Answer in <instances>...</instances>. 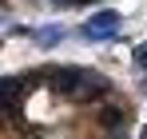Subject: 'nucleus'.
<instances>
[{
  "instance_id": "nucleus-2",
  "label": "nucleus",
  "mask_w": 147,
  "mask_h": 139,
  "mask_svg": "<svg viewBox=\"0 0 147 139\" xmlns=\"http://www.w3.org/2000/svg\"><path fill=\"white\" fill-rule=\"evenodd\" d=\"M84 76H88V68H76V64H68V68H48V88L56 95H80V88H84Z\"/></svg>"
},
{
  "instance_id": "nucleus-7",
  "label": "nucleus",
  "mask_w": 147,
  "mask_h": 139,
  "mask_svg": "<svg viewBox=\"0 0 147 139\" xmlns=\"http://www.w3.org/2000/svg\"><path fill=\"white\" fill-rule=\"evenodd\" d=\"M139 139H147V127H143V131H139Z\"/></svg>"
},
{
  "instance_id": "nucleus-6",
  "label": "nucleus",
  "mask_w": 147,
  "mask_h": 139,
  "mask_svg": "<svg viewBox=\"0 0 147 139\" xmlns=\"http://www.w3.org/2000/svg\"><path fill=\"white\" fill-rule=\"evenodd\" d=\"M56 8H76V4H88V0H52Z\"/></svg>"
},
{
  "instance_id": "nucleus-4",
  "label": "nucleus",
  "mask_w": 147,
  "mask_h": 139,
  "mask_svg": "<svg viewBox=\"0 0 147 139\" xmlns=\"http://www.w3.org/2000/svg\"><path fill=\"white\" fill-rule=\"evenodd\" d=\"M32 40H36L40 48H56L60 40H64V28H56V24H52V28H36V32H32Z\"/></svg>"
},
{
  "instance_id": "nucleus-5",
  "label": "nucleus",
  "mask_w": 147,
  "mask_h": 139,
  "mask_svg": "<svg viewBox=\"0 0 147 139\" xmlns=\"http://www.w3.org/2000/svg\"><path fill=\"white\" fill-rule=\"evenodd\" d=\"M131 60H135V68H143V72H147V44L135 48V52H131Z\"/></svg>"
},
{
  "instance_id": "nucleus-1",
  "label": "nucleus",
  "mask_w": 147,
  "mask_h": 139,
  "mask_svg": "<svg viewBox=\"0 0 147 139\" xmlns=\"http://www.w3.org/2000/svg\"><path fill=\"white\" fill-rule=\"evenodd\" d=\"M119 24H123V16L115 12V8H99L96 16H88V20L76 28V36L88 40V44H107V40L119 36Z\"/></svg>"
},
{
  "instance_id": "nucleus-3",
  "label": "nucleus",
  "mask_w": 147,
  "mask_h": 139,
  "mask_svg": "<svg viewBox=\"0 0 147 139\" xmlns=\"http://www.w3.org/2000/svg\"><path fill=\"white\" fill-rule=\"evenodd\" d=\"M96 123L103 127V131H119V127L131 123V107H127V103H107V107H99Z\"/></svg>"
}]
</instances>
